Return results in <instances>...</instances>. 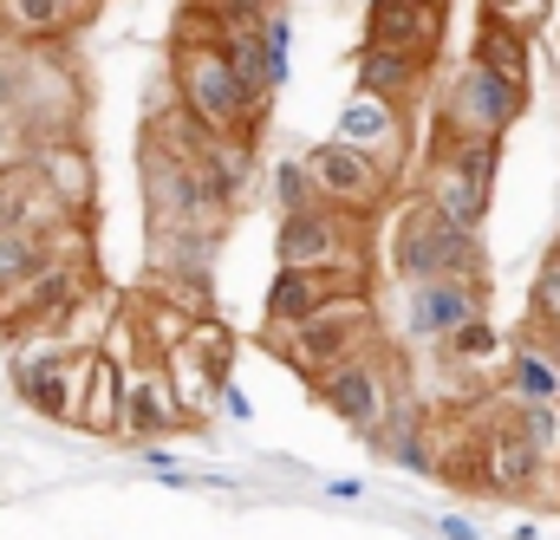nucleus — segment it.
I'll list each match as a JSON object with an SVG mask.
<instances>
[{"label": "nucleus", "mask_w": 560, "mask_h": 540, "mask_svg": "<svg viewBox=\"0 0 560 540\" xmlns=\"http://www.w3.org/2000/svg\"><path fill=\"white\" fill-rule=\"evenodd\" d=\"M170 59H176V105H183V118L196 131L242 137V143L255 137V118L242 105V85H235V72L222 59V39H176Z\"/></svg>", "instance_id": "obj_1"}, {"label": "nucleus", "mask_w": 560, "mask_h": 540, "mask_svg": "<svg viewBox=\"0 0 560 540\" xmlns=\"http://www.w3.org/2000/svg\"><path fill=\"white\" fill-rule=\"evenodd\" d=\"M372 332H378L372 300H365V293H346V300H332V306L306 313L300 326H280V332H268V339H275V359H287V365L313 385V378H326L339 359L365 352V345H372Z\"/></svg>", "instance_id": "obj_2"}, {"label": "nucleus", "mask_w": 560, "mask_h": 540, "mask_svg": "<svg viewBox=\"0 0 560 540\" xmlns=\"http://www.w3.org/2000/svg\"><path fill=\"white\" fill-rule=\"evenodd\" d=\"M275 268L280 273H359L365 280V222L339 215L326 202H313L300 215H280Z\"/></svg>", "instance_id": "obj_3"}, {"label": "nucleus", "mask_w": 560, "mask_h": 540, "mask_svg": "<svg viewBox=\"0 0 560 540\" xmlns=\"http://www.w3.org/2000/svg\"><path fill=\"white\" fill-rule=\"evenodd\" d=\"M392 261H398L405 280H489L482 242H476L469 228L443 222L423 196L398 215V248H392Z\"/></svg>", "instance_id": "obj_4"}, {"label": "nucleus", "mask_w": 560, "mask_h": 540, "mask_svg": "<svg viewBox=\"0 0 560 540\" xmlns=\"http://www.w3.org/2000/svg\"><path fill=\"white\" fill-rule=\"evenodd\" d=\"M522 111H528V92L469 59L443 92V137H509L522 125Z\"/></svg>", "instance_id": "obj_5"}, {"label": "nucleus", "mask_w": 560, "mask_h": 540, "mask_svg": "<svg viewBox=\"0 0 560 540\" xmlns=\"http://www.w3.org/2000/svg\"><path fill=\"white\" fill-rule=\"evenodd\" d=\"M143 196H150V228H209L222 209L209 202L196 163L183 150H170L163 137L143 143Z\"/></svg>", "instance_id": "obj_6"}, {"label": "nucleus", "mask_w": 560, "mask_h": 540, "mask_svg": "<svg viewBox=\"0 0 560 540\" xmlns=\"http://www.w3.org/2000/svg\"><path fill=\"white\" fill-rule=\"evenodd\" d=\"M306 176H313V196L326 202V209H339V215H378L385 209V196H392V176L372 163V156H359V150H346V143H332V137H319L306 156Z\"/></svg>", "instance_id": "obj_7"}, {"label": "nucleus", "mask_w": 560, "mask_h": 540, "mask_svg": "<svg viewBox=\"0 0 560 540\" xmlns=\"http://www.w3.org/2000/svg\"><path fill=\"white\" fill-rule=\"evenodd\" d=\"M313 391H319V404L332 410L346 430H365V436L392 416V378H385L378 352H352V359H339L326 378H313Z\"/></svg>", "instance_id": "obj_8"}, {"label": "nucleus", "mask_w": 560, "mask_h": 540, "mask_svg": "<svg viewBox=\"0 0 560 540\" xmlns=\"http://www.w3.org/2000/svg\"><path fill=\"white\" fill-rule=\"evenodd\" d=\"M332 143L372 156V163L398 183V169H405V156H411V118H405L398 105H385V98H352V105L339 111V125H332Z\"/></svg>", "instance_id": "obj_9"}, {"label": "nucleus", "mask_w": 560, "mask_h": 540, "mask_svg": "<svg viewBox=\"0 0 560 540\" xmlns=\"http://www.w3.org/2000/svg\"><path fill=\"white\" fill-rule=\"evenodd\" d=\"M85 359L92 352H26V359H13V391H20V404L39 410V416H52V423H72V410H79V385H85Z\"/></svg>", "instance_id": "obj_10"}, {"label": "nucleus", "mask_w": 560, "mask_h": 540, "mask_svg": "<svg viewBox=\"0 0 560 540\" xmlns=\"http://www.w3.org/2000/svg\"><path fill=\"white\" fill-rule=\"evenodd\" d=\"M482 293H489V280H411V293H405L411 339H436L443 345L456 326L482 319Z\"/></svg>", "instance_id": "obj_11"}, {"label": "nucleus", "mask_w": 560, "mask_h": 540, "mask_svg": "<svg viewBox=\"0 0 560 540\" xmlns=\"http://www.w3.org/2000/svg\"><path fill=\"white\" fill-rule=\"evenodd\" d=\"M365 46L405 52V59H436L443 46V7L436 0H372L365 7Z\"/></svg>", "instance_id": "obj_12"}, {"label": "nucleus", "mask_w": 560, "mask_h": 540, "mask_svg": "<svg viewBox=\"0 0 560 540\" xmlns=\"http://www.w3.org/2000/svg\"><path fill=\"white\" fill-rule=\"evenodd\" d=\"M72 306H79V273L52 255L39 273H26L20 286L0 293V326H7V332H13V326H66Z\"/></svg>", "instance_id": "obj_13"}, {"label": "nucleus", "mask_w": 560, "mask_h": 540, "mask_svg": "<svg viewBox=\"0 0 560 540\" xmlns=\"http://www.w3.org/2000/svg\"><path fill=\"white\" fill-rule=\"evenodd\" d=\"M423 202L443 215V222H456V228H482L489 222V202H495V183H482L476 169H463V163H450L443 150L423 163Z\"/></svg>", "instance_id": "obj_14"}, {"label": "nucleus", "mask_w": 560, "mask_h": 540, "mask_svg": "<svg viewBox=\"0 0 560 540\" xmlns=\"http://www.w3.org/2000/svg\"><path fill=\"white\" fill-rule=\"evenodd\" d=\"M189 410L176 404V385L163 372V359L138 365L125 378V404H118V436H163V430H183Z\"/></svg>", "instance_id": "obj_15"}, {"label": "nucleus", "mask_w": 560, "mask_h": 540, "mask_svg": "<svg viewBox=\"0 0 560 540\" xmlns=\"http://www.w3.org/2000/svg\"><path fill=\"white\" fill-rule=\"evenodd\" d=\"M346 293H365V280H359V273H280L275 268V286H268V332L300 326L306 313H319V306H332V300H346Z\"/></svg>", "instance_id": "obj_16"}, {"label": "nucleus", "mask_w": 560, "mask_h": 540, "mask_svg": "<svg viewBox=\"0 0 560 540\" xmlns=\"http://www.w3.org/2000/svg\"><path fill=\"white\" fill-rule=\"evenodd\" d=\"M541 456L522 443V430L502 416V423H489V436H482V482L489 489H502V495H528L535 482H541Z\"/></svg>", "instance_id": "obj_17"}, {"label": "nucleus", "mask_w": 560, "mask_h": 540, "mask_svg": "<svg viewBox=\"0 0 560 540\" xmlns=\"http://www.w3.org/2000/svg\"><path fill=\"white\" fill-rule=\"evenodd\" d=\"M352 79H359V98H385V105H398V111L423 98V59L385 52V46H359Z\"/></svg>", "instance_id": "obj_18"}, {"label": "nucleus", "mask_w": 560, "mask_h": 540, "mask_svg": "<svg viewBox=\"0 0 560 540\" xmlns=\"http://www.w3.org/2000/svg\"><path fill=\"white\" fill-rule=\"evenodd\" d=\"M118 404H125V372H118V359L92 352V359H85V385H79L72 423L92 430V436H118Z\"/></svg>", "instance_id": "obj_19"}, {"label": "nucleus", "mask_w": 560, "mask_h": 540, "mask_svg": "<svg viewBox=\"0 0 560 540\" xmlns=\"http://www.w3.org/2000/svg\"><path fill=\"white\" fill-rule=\"evenodd\" d=\"M33 176H39V189H52L59 209H92V163H85V150H72V143H46Z\"/></svg>", "instance_id": "obj_20"}, {"label": "nucleus", "mask_w": 560, "mask_h": 540, "mask_svg": "<svg viewBox=\"0 0 560 540\" xmlns=\"http://www.w3.org/2000/svg\"><path fill=\"white\" fill-rule=\"evenodd\" d=\"M79 13H85L79 0H0V26H7L13 39H52V33H66Z\"/></svg>", "instance_id": "obj_21"}, {"label": "nucleus", "mask_w": 560, "mask_h": 540, "mask_svg": "<svg viewBox=\"0 0 560 540\" xmlns=\"http://www.w3.org/2000/svg\"><path fill=\"white\" fill-rule=\"evenodd\" d=\"M469 59H476L482 72H495V79H509V85H522V92H528V39H522V33H509V26H489V20H482V33H476Z\"/></svg>", "instance_id": "obj_22"}, {"label": "nucleus", "mask_w": 560, "mask_h": 540, "mask_svg": "<svg viewBox=\"0 0 560 540\" xmlns=\"http://www.w3.org/2000/svg\"><path fill=\"white\" fill-rule=\"evenodd\" d=\"M52 255H59V248H52V228H46V222H39V228H7V235H0V293L20 286L26 273H39Z\"/></svg>", "instance_id": "obj_23"}, {"label": "nucleus", "mask_w": 560, "mask_h": 540, "mask_svg": "<svg viewBox=\"0 0 560 540\" xmlns=\"http://www.w3.org/2000/svg\"><path fill=\"white\" fill-rule=\"evenodd\" d=\"M509 391H515V404H560V365L548 352L522 345L509 359Z\"/></svg>", "instance_id": "obj_24"}, {"label": "nucleus", "mask_w": 560, "mask_h": 540, "mask_svg": "<svg viewBox=\"0 0 560 540\" xmlns=\"http://www.w3.org/2000/svg\"><path fill=\"white\" fill-rule=\"evenodd\" d=\"M528 326L560 339V242H548V255H541V268H535V286H528Z\"/></svg>", "instance_id": "obj_25"}, {"label": "nucleus", "mask_w": 560, "mask_h": 540, "mask_svg": "<svg viewBox=\"0 0 560 540\" xmlns=\"http://www.w3.org/2000/svg\"><path fill=\"white\" fill-rule=\"evenodd\" d=\"M515 430H522V443L548 462V456H560V404H515V416H509Z\"/></svg>", "instance_id": "obj_26"}, {"label": "nucleus", "mask_w": 560, "mask_h": 540, "mask_svg": "<svg viewBox=\"0 0 560 540\" xmlns=\"http://www.w3.org/2000/svg\"><path fill=\"white\" fill-rule=\"evenodd\" d=\"M548 13H555V0H482V20L489 26H509L522 39H535L548 26Z\"/></svg>", "instance_id": "obj_27"}, {"label": "nucleus", "mask_w": 560, "mask_h": 540, "mask_svg": "<svg viewBox=\"0 0 560 540\" xmlns=\"http://www.w3.org/2000/svg\"><path fill=\"white\" fill-rule=\"evenodd\" d=\"M268 183H275V209H280V215H300V209H313V202H319V196H313V176H306V163H300V156H280Z\"/></svg>", "instance_id": "obj_28"}, {"label": "nucleus", "mask_w": 560, "mask_h": 540, "mask_svg": "<svg viewBox=\"0 0 560 540\" xmlns=\"http://www.w3.org/2000/svg\"><path fill=\"white\" fill-rule=\"evenodd\" d=\"M495 345H502V339H495V326H489V319H469V326H456V332L443 339V352H450V359H463V365H489V359H495Z\"/></svg>", "instance_id": "obj_29"}, {"label": "nucleus", "mask_w": 560, "mask_h": 540, "mask_svg": "<svg viewBox=\"0 0 560 540\" xmlns=\"http://www.w3.org/2000/svg\"><path fill=\"white\" fill-rule=\"evenodd\" d=\"M215 398H222V410H229V416H235V423H248V416H255V404H248V398H242V391H235V385H222V391H215Z\"/></svg>", "instance_id": "obj_30"}, {"label": "nucleus", "mask_w": 560, "mask_h": 540, "mask_svg": "<svg viewBox=\"0 0 560 540\" xmlns=\"http://www.w3.org/2000/svg\"><path fill=\"white\" fill-rule=\"evenodd\" d=\"M436 528H443V535H450V540H482V535H476V528H469V521H463V515H443Z\"/></svg>", "instance_id": "obj_31"}, {"label": "nucleus", "mask_w": 560, "mask_h": 540, "mask_svg": "<svg viewBox=\"0 0 560 540\" xmlns=\"http://www.w3.org/2000/svg\"><path fill=\"white\" fill-rule=\"evenodd\" d=\"M326 495H339V502H359V495H365V489H359V482H352V476H332V482H326Z\"/></svg>", "instance_id": "obj_32"}, {"label": "nucleus", "mask_w": 560, "mask_h": 540, "mask_svg": "<svg viewBox=\"0 0 560 540\" xmlns=\"http://www.w3.org/2000/svg\"><path fill=\"white\" fill-rule=\"evenodd\" d=\"M436 7H450V0H436Z\"/></svg>", "instance_id": "obj_33"}]
</instances>
